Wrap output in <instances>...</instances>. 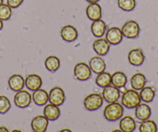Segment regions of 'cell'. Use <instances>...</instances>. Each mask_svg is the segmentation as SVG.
Wrapping results in <instances>:
<instances>
[{
    "label": "cell",
    "mask_w": 158,
    "mask_h": 132,
    "mask_svg": "<svg viewBox=\"0 0 158 132\" xmlns=\"http://www.w3.org/2000/svg\"><path fill=\"white\" fill-rule=\"evenodd\" d=\"M11 108L10 99L4 95H0V113L5 114Z\"/></svg>",
    "instance_id": "31"
},
{
    "label": "cell",
    "mask_w": 158,
    "mask_h": 132,
    "mask_svg": "<svg viewBox=\"0 0 158 132\" xmlns=\"http://www.w3.org/2000/svg\"><path fill=\"white\" fill-rule=\"evenodd\" d=\"M89 65L92 72H93L95 74H98L104 72L106 68L105 61L101 57H98V56L92 57L91 60L89 61Z\"/></svg>",
    "instance_id": "17"
},
{
    "label": "cell",
    "mask_w": 158,
    "mask_h": 132,
    "mask_svg": "<svg viewBox=\"0 0 158 132\" xmlns=\"http://www.w3.org/2000/svg\"><path fill=\"white\" fill-rule=\"evenodd\" d=\"M60 36L64 41L73 42L77 40L78 33L74 27L71 25H66L60 30Z\"/></svg>",
    "instance_id": "12"
},
{
    "label": "cell",
    "mask_w": 158,
    "mask_h": 132,
    "mask_svg": "<svg viewBox=\"0 0 158 132\" xmlns=\"http://www.w3.org/2000/svg\"><path fill=\"white\" fill-rule=\"evenodd\" d=\"M119 128L124 132L133 131L136 129V121L129 115L122 117L119 121Z\"/></svg>",
    "instance_id": "19"
},
{
    "label": "cell",
    "mask_w": 158,
    "mask_h": 132,
    "mask_svg": "<svg viewBox=\"0 0 158 132\" xmlns=\"http://www.w3.org/2000/svg\"><path fill=\"white\" fill-rule=\"evenodd\" d=\"M43 84L41 77L36 74H30L25 79V86L30 91H35L40 89Z\"/></svg>",
    "instance_id": "13"
},
{
    "label": "cell",
    "mask_w": 158,
    "mask_h": 132,
    "mask_svg": "<svg viewBox=\"0 0 158 132\" xmlns=\"http://www.w3.org/2000/svg\"><path fill=\"white\" fill-rule=\"evenodd\" d=\"M146 83H147V79L145 75L140 72L135 73L130 79V85L132 88L136 90H140L145 86Z\"/></svg>",
    "instance_id": "24"
},
{
    "label": "cell",
    "mask_w": 158,
    "mask_h": 132,
    "mask_svg": "<svg viewBox=\"0 0 158 132\" xmlns=\"http://www.w3.org/2000/svg\"><path fill=\"white\" fill-rule=\"evenodd\" d=\"M106 30V25L104 20L99 19L97 20H94L91 25V31L92 34L95 37H102L105 34Z\"/></svg>",
    "instance_id": "21"
},
{
    "label": "cell",
    "mask_w": 158,
    "mask_h": 132,
    "mask_svg": "<svg viewBox=\"0 0 158 132\" xmlns=\"http://www.w3.org/2000/svg\"><path fill=\"white\" fill-rule=\"evenodd\" d=\"M93 50L98 55H106L110 49V44L106 39L98 38L93 42L92 45Z\"/></svg>",
    "instance_id": "14"
},
{
    "label": "cell",
    "mask_w": 158,
    "mask_h": 132,
    "mask_svg": "<svg viewBox=\"0 0 158 132\" xmlns=\"http://www.w3.org/2000/svg\"><path fill=\"white\" fill-rule=\"evenodd\" d=\"M74 75L76 79L85 81L92 76V70L89 65L85 62H79L74 66Z\"/></svg>",
    "instance_id": "4"
},
{
    "label": "cell",
    "mask_w": 158,
    "mask_h": 132,
    "mask_svg": "<svg viewBox=\"0 0 158 132\" xmlns=\"http://www.w3.org/2000/svg\"><path fill=\"white\" fill-rule=\"evenodd\" d=\"M8 84L11 90L18 92L23 89L25 86V79H23V77L19 74H14L10 77Z\"/></svg>",
    "instance_id": "15"
},
{
    "label": "cell",
    "mask_w": 158,
    "mask_h": 132,
    "mask_svg": "<svg viewBox=\"0 0 158 132\" xmlns=\"http://www.w3.org/2000/svg\"><path fill=\"white\" fill-rule=\"evenodd\" d=\"M123 38V35L122 30L118 27H111L108 29L106 33V39L112 45H117L120 44Z\"/></svg>",
    "instance_id": "8"
},
{
    "label": "cell",
    "mask_w": 158,
    "mask_h": 132,
    "mask_svg": "<svg viewBox=\"0 0 158 132\" xmlns=\"http://www.w3.org/2000/svg\"><path fill=\"white\" fill-rule=\"evenodd\" d=\"M3 1H4V0H0V5L3 3Z\"/></svg>",
    "instance_id": "37"
},
{
    "label": "cell",
    "mask_w": 158,
    "mask_h": 132,
    "mask_svg": "<svg viewBox=\"0 0 158 132\" xmlns=\"http://www.w3.org/2000/svg\"><path fill=\"white\" fill-rule=\"evenodd\" d=\"M135 115L140 121L149 119L151 115V109L147 104H139L135 107Z\"/></svg>",
    "instance_id": "22"
},
{
    "label": "cell",
    "mask_w": 158,
    "mask_h": 132,
    "mask_svg": "<svg viewBox=\"0 0 158 132\" xmlns=\"http://www.w3.org/2000/svg\"><path fill=\"white\" fill-rule=\"evenodd\" d=\"M13 12H12V8L8 5V4H1L0 5V19L2 20L6 21L8 20L11 18Z\"/></svg>",
    "instance_id": "30"
},
{
    "label": "cell",
    "mask_w": 158,
    "mask_h": 132,
    "mask_svg": "<svg viewBox=\"0 0 158 132\" xmlns=\"http://www.w3.org/2000/svg\"><path fill=\"white\" fill-rule=\"evenodd\" d=\"M2 28H3V20L0 19V31L2 30Z\"/></svg>",
    "instance_id": "34"
},
{
    "label": "cell",
    "mask_w": 158,
    "mask_h": 132,
    "mask_svg": "<svg viewBox=\"0 0 158 132\" xmlns=\"http://www.w3.org/2000/svg\"><path fill=\"white\" fill-rule=\"evenodd\" d=\"M121 102H122V105L127 108H135L141 102L139 93L134 89H127L123 93Z\"/></svg>",
    "instance_id": "2"
},
{
    "label": "cell",
    "mask_w": 158,
    "mask_h": 132,
    "mask_svg": "<svg viewBox=\"0 0 158 132\" xmlns=\"http://www.w3.org/2000/svg\"><path fill=\"white\" fill-rule=\"evenodd\" d=\"M139 130L140 132H156L157 130V126L156 123L152 120H144L139 124Z\"/></svg>",
    "instance_id": "28"
},
{
    "label": "cell",
    "mask_w": 158,
    "mask_h": 132,
    "mask_svg": "<svg viewBox=\"0 0 158 132\" xmlns=\"http://www.w3.org/2000/svg\"><path fill=\"white\" fill-rule=\"evenodd\" d=\"M45 67L49 72H55L59 69L60 66V61L57 56H48L44 62Z\"/></svg>",
    "instance_id": "25"
},
{
    "label": "cell",
    "mask_w": 158,
    "mask_h": 132,
    "mask_svg": "<svg viewBox=\"0 0 158 132\" xmlns=\"http://www.w3.org/2000/svg\"><path fill=\"white\" fill-rule=\"evenodd\" d=\"M60 131H69V132H71V130H69V129H62V130H60Z\"/></svg>",
    "instance_id": "36"
},
{
    "label": "cell",
    "mask_w": 158,
    "mask_h": 132,
    "mask_svg": "<svg viewBox=\"0 0 158 132\" xmlns=\"http://www.w3.org/2000/svg\"><path fill=\"white\" fill-rule=\"evenodd\" d=\"M49 120L44 115H37L31 121V127L35 132H44L48 129Z\"/></svg>",
    "instance_id": "10"
},
{
    "label": "cell",
    "mask_w": 158,
    "mask_h": 132,
    "mask_svg": "<svg viewBox=\"0 0 158 132\" xmlns=\"http://www.w3.org/2000/svg\"><path fill=\"white\" fill-rule=\"evenodd\" d=\"M112 81V75H110L109 72H102L101 73H98L95 79V83L98 86L102 88L106 87L111 84Z\"/></svg>",
    "instance_id": "27"
},
{
    "label": "cell",
    "mask_w": 158,
    "mask_h": 132,
    "mask_svg": "<svg viewBox=\"0 0 158 132\" xmlns=\"http://www.w3.org/2000/svg\"><path fill=\"white\" fill-rule=\"evenodd\" d=\"M86 15L91 20H97L102 18V8L98 2L90 3L86 8Z\"/></svg>",
    "instance_id": "16"
},
{
    "label": "cell",
    "mask_w": 158,
    "mask_h": 132,
    "mask_svg": "<svg viewBox=\"0 0 158 132\" xmlns=\"http://www.w3.org/2000/svg\"><path fill=\"white\" fill-rule=\"evenodd\" d=\"M44 115L48 118L49 121H55L58 119L60 116V110L58 106H56L52 104H46L44 109Z\"/></svg>",
    "instance_id": "18"
},
{
    "label": "cell",
    "mask_w": 158,
    "mask_h": 132,
    "mask_svg": "<svg viewBox=\"0 0 158 132\" xmlns=\"http://www.w3.org/2000/svg\"><path fill=\"white\" fill-rule=\"evenodd\" d=\"M124 108L121 104L118 102L109 103L107 106H106L103 111V115L105 118L109 121H115L120 119L123 115Z\"/></svg>",
    "instance_id": "1"
},
{
    "label": "cell",
    "mask_w": 158,
    "mask_h": 132,
    "mask_svg": "<svg viewBox=\"0 0 158 132\" xmlns=\"http://www.w3.org/2000/svg\"><path fill=\"white\" fill-rule=\"evenodd\" d=\"M127 83V77L124 72L121 71L115 72L112 75V81L111 84L117 88H123L126 86Z\"/></svg>",
    "instance_id": "23"
},
{
    "label": "cell",
    "mask_w": 158,
    "mask_h": 132,
    "mask_svg": "<svg viewBox=\"0 0 158 132\" xmlns=\"http://www.w3.org/2000/svg\"><path fill=\"white\" fill-rule=\"evenodd\" d=\"M102 97L103 100L107 103L116 102L120 97V91L118 88L112 85H109L103 88Z\"/></svg>",
    "instance_id": "9"
},
{
    "label": "cell",
    "mask_w": 158,
    "mask_h": 132,
    "mask_svg": "<svg viewBox=\"0 0 158 132\" xmlns=\"http://www.w3.org/2000/svg\"><path fill=\"white\" fill-rule=\"evenodd\" d=\"M121 30H122L123 37H127V38L133 39L139 36L140 29H139V24L136 21L129 20L124 23Z\"/></svg>",
    "instance_id": "5"
},
{
    "label": "cell",
    "mask_w": 158,
    "mask_h": 132,
    "mask_svg": "<svg viewBox=\"0 0 158 132\" xmlns=\"http://www.w3.org/2000/svg\"><path fill=\"white\" fill-rule=\"evenodd\" d=\"M118 7L121 10L127 12H130L133 10L136 7V0H118Z\"/></svg>",
    "instance_id": "29"
},
{
    "label": "cell",
    "mask_w": 158,
    "mask_h": 132,
    "mask_svg": "<svg viewBox=\"0 0 158 132\" xmlns=\"http://www.w3.org/2000/svg\"><path fill=\"white\" fill-rule=\"evenodd\" d=\"M48 101L58 107L62 105L65 101V93L63 89L59 86L52 88L48 94Z\"/></svg>",
    "instance_id": "7"
},
{
    "label": "cell",
    "mask_w": 158,
    "mask_h": 132,
    "mask_svg": "<svg viewBox=\"0 0 158 132\" xmlns=\"http://www.w3.org/2000/svg\"><path fill=\"white\" fill-rule=\"evenodd\" d=\"M13 131H21L20 130H13Z\"/></svg>",
    "instance_id": "38"
},
{
    "label": "cell",
    "mask_w": 158,
    "mask_h": 132,
    "mask_svg": "<svg viewBox=\"0 0 158 132\" xmlns=\"http://www.w3.org/2000/svg\"><path fill=\"white\" fill-rule=\"evenodd\" d=\"M103 104V97L101 94L91 93L88 95L84 100V106L89 111H95L98 110Z\"/></svg>",
    "instance_id": "3"
},
{
    "label": "cell",
    "mask_w": 158,
    "mask_h": 132,
    "mask_svg": "<svg viewBox=\"0 0 158 132\" xmlns=\"http://www.w3.org/2000/svg\"><path fill=\"white\" fill-rule=\"evenodd\" d=\"M2 131L8 132L9 130L7 129L6 127H5V126H1V127H0V132H2Z\"/></svg>",
    "instance_id": "33"
},
{
    "label": "cell",
    "mask_w": 158,
    "mask_h": 132,
    "mask_svg": "<svg viewBox=\"0 0 158 132\" xmlns=\"http://www.w3.org/2000/svg\"><path fill=\"white\" fill-rule=\"evenodd\" d=\"M24 0H7V4L12 9H16L19 7L23 2Z\"/></svg>",
    "instance_id": "32"
},
{
    "label": "cell",
    "mask_w": 158,
    "mask_h": 132,
    "mask_svg": "<svg viewBox=\"0 0 158 132\" xmlns=\"http://www.w3.org/2000/svg\"><path fill=\"white\" fill-rule=\"evenodd\" d=\"M31 94L23 89L16 92L14 96V104L19 108H27L31 104Z\"/></svg>",
    "instance_id": "6"
},
{
    "label": "cell",
    "mask_w": 158,
    "mask_h": 132,
    "mask_svg": "<svg viewBox=\"0 0 158 132\" xmlns=\"http://www.w3.org/2000/svg\"><path fill=\"white\" fill-rule=\"evenodd\" d=\"M145 60V56L140 48H134L128 54V61L133 66H140Z\"/></svg>",
    "instance_id": "11"
},
{
    "label": "cell",
    "mask_w": 158,
    "mask_h": 132,
    "mask_svg": "<svg viewBox=\"0 0 158 132\" xmlns=\"http://www.w3.org/2000/svg\"><path fill=\"white\" fill-rule=\"evenodd\" d=\"M32 100L38 106L46 105L48 102V93L45 89H38L33 91Z\"/></svg>",
    "instance_id": "20"
},
{
    "label": "cell",
    "mask_w": 158,
    "mask_h": 132,
    "mask_svg": "<svg viewBox=\"0 0 158 132\" xmlns=\"http://www.w3.org/2000/svg\"><path fill=\"white\" fill-rule=\"evenodd\" d=\"M139 96L141 100L145 103H150L153 101L155 96V90L153 88L150 86H144L140 89L139 92Z\"/></svg>",
    "instance_id": "26"
},
{
    "label": "cell",
    "mask_w": 158,
    "mask_h": 132,
    "mask_svg": "<svg viewBox=\"0 0 158 132\" xmlns=\"http://www.w3.org/2000/svg\"><path fill=\"white\" fill-rule=\"evenodd\" d=\"M89 3H94V2H98L99 0H86Z\"/></svg>",
    "instance_id": "35"
}]
</instances>
